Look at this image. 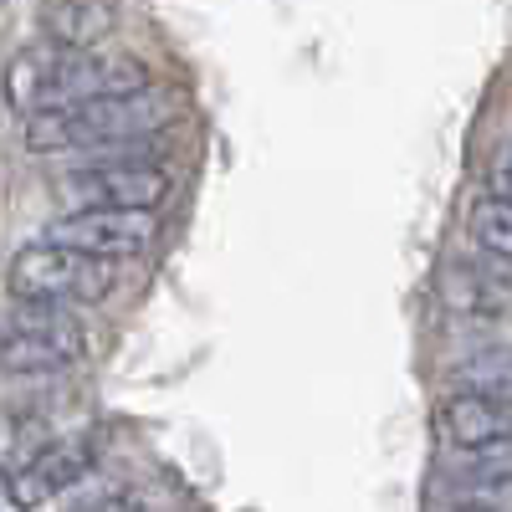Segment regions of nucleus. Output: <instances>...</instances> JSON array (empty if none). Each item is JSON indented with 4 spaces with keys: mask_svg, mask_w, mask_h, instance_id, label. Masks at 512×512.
<instances>
[{
    "mask_svg": "<svg viewBox=\"0 0 512 512\" xmlns=\"http://www.w3.org/2000/svg\"><path fill=\"white\" fill-rule=\"evenodd\" d=\"M144 88H154V77L139 57L103 62L93 57V47H67V41H52V36L21 47L6 72V93L21 118L36 108H62L98 93H144Z\"/></svg>",
    "mask_w": 512,
    "mask_h": 512,
    "instance_id": "f257e3e1",
    "label": "nucleus"
},
{
    "mask_svg": "<svg viewBox=\"0 0 512 512\" xmlns=\"http://www.w3.org/2000/svg\"><path fill=\"white\" fill-rule=\"evenodd\" d=\"M169 98L144 93H98L62 108H36L26 113V149L31 154H67V149H103L123 139H144L159 123H169Z\"/></svg>",
    "mask_w": 512,
    "mask_h": 512,
    "instance_id": "f03ea898",
    "label": "nucleus"
},
{
    "mask_svg": "<svg viewBox=\"0 0 512 512\" xmlns=\"http://www.w3.org/2000/svg\"><path fill=\"white\" fill-rule=\"evenodd\" d=\"M11 297H52V303L88 308L118 287V256H98L67 241L41 236L11 256Z\"/></svg>",
    "mask_w": 512,
    "mask_h": 512,
    "instance_id": "7ed1b4c3",
    "label": "nucleus"
},
{
    "mask_svg": "<svg viewBox=\"0 0 512 512\" xmlns=\"http://www.w3.org/2000/svg\"><path fill=\"white\" fill-rule=\"evenodd\" d=\"M67 308L72 303H52V297H16L6 313V349H0L6 374H52L88 359V333Z\"/></svg>",
    "mask_w": 512,
    "mask_h": 512,
    "instance_id": "20e7f679",
    "label": "nucleus"
},
{
    "mask_svg": "<svg viewBox=\"0 0 512 512\" xmlns=\"http://www.w3.org/2000/svg\"><path fill=\"white\" fill-rule=\"evenodd\" d=\"M52 195L67 210H154L169 195V175L164 164H154V154H113L62 175Z\"/></svg>",
    "mask_w": 512,
    "mask_h": 512,
    "instance_id": "39448f33",
    "label": "nucleus"
},
{
    "mask_svg": "<svg viewBox=\"0 0 512 512\" xmlns=\"http://www.w3.org/2000/svg\"><path fill=\"white\" fill-rule=\"evenodd\" d=\"M52 241H67V246H82V251H98V256H134L149 246L154 236V216L149 210H67V216H57L47 226Z\"/></svg>",
    "mask_w": 512,
    "mask_h": 512,
    "instance_id": "423d86ee",
    "label": "nucleus"
},
{
    "mask_svg": "<svg viewBox=\"0 0 512 512\" xmlns=\"http://www.w3.org/2000/svg\"><path fill=\"white\" fill-rule=\"evenodd\" d=\"M441 431L451 446L472 451V446H487L497 436H512V395H497V390H472L466 384L461 395H451L441 405Z\"/></svg>",
    "mask_w": 512,
    "mask_h": 512,
    "instance_id": "0eeeda50",
    "label": "nucleus"
},
{
    "mask_svg": "<svg viewBox=\"0 0 512 512\" xmlns=\"http://www.w3.org/2000/svg\"><path fill=\"white\" fill-rule=\"evenodd\" d=\"M88 466H93L88 446H52L41 461H31L26 472L6 477V497H11V507H41L57 492L77 487L82 477H88Z\"/></svg>",
    "mask_w": 512,
    "mask_h": 512,
    "instance_id": "6e6552de",
    "label": "nucleus"
},
{
    "mask_svg": "<svg viewBox=\"0 0 512 512\" xmlns=\"http://www.w3.org/2000/svg\"><path fill=\"white\" fill-rule=\"evenodd\" d=\"M36 16H41V31L52 41H67V47H98L118 26L113 0H41Z\"/></svg>",
    "mask_w": 512,
    "mask_h": 512,
    "instance_id": "1a4fd4ad",
    "label": "nucleus"
},
{
    "mask_svg": "<svg viewBox=\"0 0 512 512\" xmlns=\"http://www.w3.org/2000/svg\"><path fill=\"white\" fill-rule=\"evenodd\" d=\"M441 297H446V308L451 313H466V318H502L507 313V287H497L492 277H482L477 267H446L441 272Z\"/></svg>",
    "mask_w": 512,
    "mask_h": 512,
    "instance_id": "9d476101",
    "label": "nucleus"
},
{
    "mask_svg": "<svg viewBox=\"0 0 512 512\" xmlns=\"http://www.w3.org/2000/svg\"><path fill=\"white\" fill-rule=\"evenodd\" d=\"M57 441H52V425L31 415V410H11L6 415V441H0V466H6V477L26 472L31 461H41Z\"/></svg>",
    "mask_w": 512,
    "mask_h": 512,
    "instance_id": "9b49d317",
    "label": "nucleus"
},
{
    "mask_svg": "<svg viewBox=\"0 0 512 512\" xmlns=\"http://www.w3.org/2000/svg\"><path fill=\"white\" fill-rule=\"evenodd\" d=\"M466 226H472V236H477L482 251L512 262V200H507V195L487 190V195L472 205V221H466Z\"/></svg>",
    "mask_w": 512,
    "mask_h": 512,
    "instance_id": "f8f14e48",
    "label": "nucleus"
},
{
    "mask_svg": "<svg viewBox=\"0 0 512 512\" xmlns=\"http://www.w3.org/2000/svg\"><path fill=\"white\" fill-rule=\"evenodd\" d=\"M461 482H482V487H507L512 482V436H497L487 446H472L461 456Z\"/></svg>",
    "mask_w": 512,
    "mask_h": 512,
    "instance_id": "ddd939ff",
    "label": "nucleus"
},
{
    "mask_svg": "<svg viewBox=\"0 0 512 512\" xmlns=\"http://www.w3.org/2000/svg\"><path fill=\"white\" fill-rule=\"evenodd\" d=\"M456 384H472V390H497L512 395V349H487L477 359L456 364Z\"/></svg>",
    "mask_w": 512,
    "mask_h": 512,
    "instance_id": "4468645a",
    "label": "nucleus"
},
{
    "mask_svg": "<svg viewBox=\"0 0 512 512\" xmlns=\"http://www.w3.org/2000/svg\"><path fill=\"white\" fill-rule=\"evenodd\" d=\"M492 190L512 200V144L502 149V159H497V169H492Z\"/></svg>",
    "mask_w": 512,
    "mask_h": 512,
    "instance_id": "2eb2a0df",
    "label": "nucleus"
}]
</instances>
